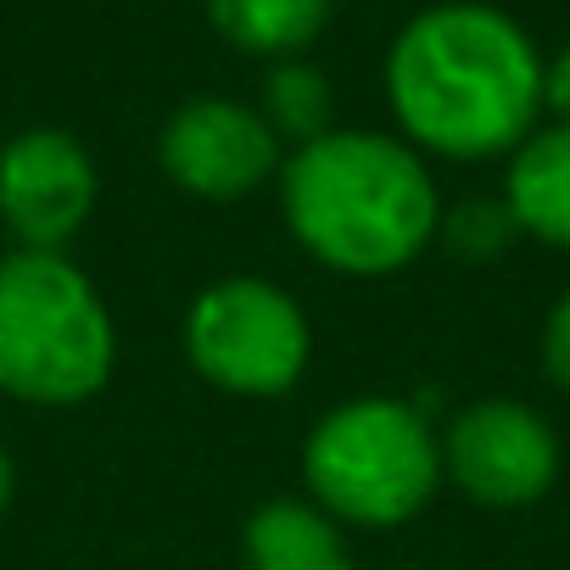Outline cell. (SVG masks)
Instances as JSON below:
<instances>
[{
	"label": "cell",
	"instance_id": "cell-1",
	"mask_svg": "<svg viewBox=\"0 0 570 570\" xmlns=\"http://www.w3.org/2000/svg\"><path fill=\"white\" fill-rule=\"evenodd\" d=\"M386 107L414 151L487 163L537 129L542 57L498 7H425L386 51Z\"/></svg>",
	"mask_w": 570,
	"mask_h": 570
},
{
	"label": "cell",
	"instance_id": "cell-2",
	"mask_svg": "<svg viewBox=\"0 0 570 570\" xmlns=\"http://www.w3.org/2000/svg\"><path fill=\"white\" fill-rule=\"evenodd\" d=\"M279 213L331 274H403L442 229L425 157L381 129H331L279 163Z\"/></svg>",
	"mask_w": 570,
	"mask_h": 570
},
{
	"label": "cell",
	"instance_id": "cell-3",
	"mask_svg": "<svg viewBox=\"0 0 570 570\" xmlns=\"http://www.w3.org/2000/svg\"><path fill=\"white\" fill-rule=\"evenodd\" d=\"M118 364L112 308L62 252L0 257V397L29 409L90 403Z\"/></svg>",
	"mask_w": 570,
	"mask_h": 570
},
{
	"label": "cell",
	"instance_id": "cell-4",
	"mask_svg": "<svg viewBox=\"0 0 570 570\" xmlns=\"http://www.w3.org/2000/svg\"><path fill=\"white\" fill-rule=\"evenodd\" d=\"M308 503L336 525H403L442 487V436L431 420L386 392L336 403L303 442Z\"/></svg>",
	"mask_w": 570,
	"mask_h": 570
},
{
	"label": "cell",
	"instance_id": "cell-5",
	"mask_svg": "<svg viewBox=\"0 0 570 570\" xmlns=\"http://www.w3.org/2000/svg\"><path fill=\"white\" fill-rule=\"evenodd\" d=\"M314 353L303 303L263 274H229L196 292L185 314L190 370L229 397H285Z\"/></svg>",
	"mask_w": 570,
	"mask_h": 570
},
{
	"label": "cell",
	"instance_id": "cell-6",
	"mask_svg": "<svg viewBox=\"0 0 570 570\" xmlns=\"http://www.w3.org/2000/svg\"><path fill=\"white\" fill-rule=\"evenodd\" d=\"M442 475L481 509H525L559 475V436L520 397H475L442 431Z\"/></svg>",
	"mask_w": 570,
	"mask_h": 570
},
{
	"label": "cell",
	"instance_id": "cell-7",
	"mask_svg": "<svg viewBox=\"0 0 570 570\" xmlns=\"http://www.w3.org/2000/svg\"><path fill=\"white\" fill-rule=\"evenodd\" d=\"M157 163L179 190L202 202H240L279 179V140L257 107L229 96H196L168 112L157 135Z\"/></svg>",
	"mask_w": 570,
	"mask_h": 570
},
{
	"label": "cell",
	"instance_id": "cell-8",
	"mask_svg": "<svg viewBox=\"0 0 570 570\" xmlns=\"http://www.w3.org/2000/svg\"><path fill=\"white\" fill-rule=\"evenodd\" d=\"M96 163L68 129H23L0 146V224L23 252H62L96 213Z\"/></svg>",
	"mask_w": 570,
	"mask_h": 570
},
{
	"label": "cell",
	"instance_id": "cell-9",
	"mask_svg": "<svg viewBox=\"0 0 570 570\" xmlns=\"http://www.w3.org/2000/svg\"><path fill=\"white\" fill-rule=\"evenodd\" d=\"M503 207L514 213L520 235H537L542 246L570 252V124L531 129L509 151Z\"/></svg>",
	"mask_w": 570,
	"mask_h": 570
},
{
	"label": "cell",
	"instance_id": "cell-10",
	"mask_svg": "<svg viewBox=\"0 0 570 570\" xmlns=\"http://www.w3.org/2000/svg\"><path fill=\"white\" fill-rule=\"evenodd\" d=\"M246 570H353L342 525L308 498H268L240 531Z\"/></svg>",
	"mask_w": 570,
	"mask_h": 570
},
{
	"label": "cell",
	"instance_id": "cell-11",
	"mask_svg": "<svg viewBox=\"0 0 570 570\" xmlns=\"http://www.w3.org/2000/svg\"><path fill=\"white\" fill-rule=\"evenodd\" d=\"M336 12V0H207V23L246 57L292 62L308 51Z\"/></svg>",
	"mask_w": 570,
	"mask_h": 570
},
{
	"label": "cell",
	"instance_id": "cell-12",
	"mask_svg": "<svg viewBox=\"0 0 570 570\" xmlns=\"http://www.w3.org/2000/svg\"><path fill=\"white\" fill-rule=\"evenodd\" d=\"M257 112H263V124L274 129V140H292V151L336 129V96H331V79H325L320 68L297 62V57H292V62H274V68L263 73Z\"/></svg>",
	"mask_w": 570,
	"mask_h": 570
},
{
	"label": "cell",
	"instance_id": "cell-13",
	"mask_svg": "<svg viewBox=\"0 0 570 570\" xmlns=\"http://www.w3.org/2000/svg\"><path fill=\"white\" fill-rule=\"evenodd\" d=\"M436 235L448 240V252L459 263H492V257H503L514 246L520 224L503 207V196H470V202H459V207L442 213V229Z\"/></svg>",
	"mask_w": 570,
	"mask_h": 570
},
{
	"label": "cell",
	"instance_id": "cell-14",
	"mask_svg": "<svg viewBox=\"0 0 570 570\" xmlns=\"http://www.w3.org/2000/svg\"><path fill=\"white\" fill-rule=\"evenodd\" d=\"M542 370L559 392H570V292L548 308V325H542Z\"/></svg>",
	"mask_w": 570,
	"mask_h": 570
},
{
	"label": "cell",
	"instance_id": "cell-15",
	"mask_svg": "<svg viewBox=\"0 0 570 570\" xmlns=\"http://www.w3.org/2000/svg\"><path fill=\"white\" fill-rule=\"evenodd\" d=\"M542 107L553 112V124H570V46L542 62Z\"/></svg>",
	"mask_w": 570,
	"mask_h": 570
},
{
	"label": "cell",
	"instance_id": "cell-16",
	"mask_svg": "<svg viewBox=\"0 0 570 570\" xmlns=\"http://www.w3.org/2000/svg\"><path fill=\"white\" fill-rule=\"evenodd\" d=\"M12 492H18V464H12V453H7V442H0V514H7V503H12Z\"/></svg>",
	"mask_w": 570,
	"mask_h": 570
}]
</instances>
